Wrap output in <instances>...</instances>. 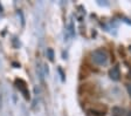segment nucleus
<instances>
[{"label":"nucleus","instance_id":"6","mask_svg":"<svg viewBox=\"0 0 131 116\" xmlns=\"http://www.w3.org/2000/svg\"><path fill=\"white\" fill-rule=\"evenodd\" d=\"M3 106V96H1V91H0V108Z\"/></svg>","mask_w":131,"mask_h":116},{"label":"nucleus","instance_id":"2","mask_svg":"<svg viewBox=\"0 0 131 116\" xmlns=\"http://www.w3.org/2000/svg\"><path fill=\"white\" fill-rule=\"evenodd\" d=\"M109 75H110V77H111V80H114V81H118V80H119V77H121L119 67H118V66L112 67V68L110 69Z\"/></svg>","mask_w":131,"mask_h":116},{"label":"nucleus","instance_id":"8","mask_svg":"<svg viewBox=\"0 0 131 116\" xmlns=\"http://www.w3.org/2000/svg\"><path fill=\"white\" fill-rule=\"evenodd\" d=\"M129 49H130V52H131V47H130V48H129Z\"/></svg>","mask_w":131,"mask_h":116},{"label":"nucleus","instance_id":"7","mask_svg":"<svg viewBox=\"0 0 131 116\" xmlns=\"http://www.w3.org/2000/svg\"><path fill=\"white\" fill-rule=\"evenodd\" d=\"M126 116H131V110L129 111V113H128V115H126Z\"/></svg>","mask_w":131,"mask_h":116},{"label":"nucleus","instance_id":"3","mask_svg":"<svg viewBox=\"0 0 131 116\" xmlns=\"http://www.w3.org/2000/svg\"><path fill=\"white\" fill-rule=\"evenodd\" d=\"M47 55H48V59L50 61H54V50L52 48H48L47 49Z\"/></svg>","mask_w":131,"mask_h":116},{"label":"nucleus","instance_id":"1","mask_svg":"<svg viewBox=\"0 0 131 116\" xmlns=\"http://www.w3.org/2000/svg\"><path fill=\"white\" fill-rule=\"evenodd\" d=\"M93 61L98 66H103L108 62V54L103 49H97L93 53Z\"/></svg>","mask_w":131,"mask_h":116},{"label":"nucleus","instance_id":"4","mask_svg":"<svg viewBox=\"0 0 131 116\" xmlns=\"http://www.w3.org/2000/svg\"><path fill=\"white\" fill-rule=\"evenodd\" d=\"M68 32H69V33H70V35H71V36H73V35H74V29H73V24H71V22H70V24H69V29H68Z\"/></svg>","mask_w":131,"mask_h":116},{"label":"nucleus","instance_id":"5","mask_svg":"<svg viewBox=\"0 0 131 116\" xmlns=\"http://www.w3.org/2000/svg\"><path fill=\"white\" fill-rule=\"evenodd\" d=\"M126 89H128V93L129 95L131 96V85H128V87H126Z\"/></svg>","mask_w":131,"mask_h":116}]
</instances>
